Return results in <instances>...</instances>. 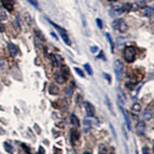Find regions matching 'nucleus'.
<instances>
[{"mask_svg": "<svg viewBox=\"0 0 154 154\" xmlns=\"http://www.w3.org/2000/svg\"><path fill=\"white\" fill-rule=\"evenodd\" d=\"M46 19L48 20V22H49V23L52 25V26H53L56 29V30L59 32L61 38H63V40L64 41V43H65L66 45H69H69H70V40H69V36H68V33H67L66 31L63 28H62V27L59 26L58 25L55 24L54 22H52V21L49 20V19Z\"/></svg>", "mask_w": 154, "mask_h": 154, "instance_id": "obj_4", "label": "nucleus"}, {"mask_svg": "<svg viewBox=\"0 0 154 154\" xmlns=\"http://www.w3.org/2000/svg\"><path fill=\"white\" fill-rule=\"evenodd\" d=\"M117 99L118 102H119V104L120 105H124V103H126V97H125V95L123 92L121 91V89H118V94H117Z\"/></svg>", "mask_w": 154, "mask_h": 154, "instance_id": "obj_11", "label": "nucleus"}, {"mask_svg": "<svg viewBox=\"0 0 154 154\" xmlns=\"http://www.w3.org/2000/svg\"><path fill=\"white\" fill-rule=\"evenodd\" d=\"M29 3H30L31 5L33 6H34L35 8L37 9H39V7H38V2H37V0H27Z\"/></svg>", "mask_w": 154, "mask_h": 154, "instance_id": "obj_27", "label": "nucleus"}, {"mask_svg": "<svg viewBox=\"0 0 154 154\" xmlns=\"http://www.w3.org/2000/svg\"><path fill=\"white\" fill-rule=\"evenodd\" d=\"M4 149L6 152L9 154H13V153H14V147L10 143L7 142L4 143Z\"/></svg>", "mask_w": 154, "mask_h": 154, "instance_id": "obj_19", "label": "nucleus"}, {"mask_svg": "<svg viewBox=\"0 0 154 154\" xmlns=\"http://www.w3.org/2000/svg\"><path fill=\"white\" fill-rule=\"evenodd\" d=\"M103 76H105V78L108 80V82H109V83L111 82V79H110V75H108V74H106V73H104Z\"/></svg>", "mask_w": 154, "mask_h": 154, "instance_id": "obj_37", "label": "nucleus"}, {"mask_svg": "<svg viewBox=\"0 0 154 154\" xmlns=\"http://www.w3.org/2000/svg\"><path fill=\"white\" fill-rule=\"evenodd\" d=\"M51 35H52V36H53V38H56V40L58 41V38H57V36H56L55 34H54V33H51Z\"/></svg>", "mask_w": 154, "mask_h": 154, "instance_id": "obj_38", "label": "nucleus"}, {"mask_svg": "<svg viewBox=\"0 0 154 154\" xmlns=\"http://www.w3.org/2000/svg\"><path fill=\"white\" fill-rule=\"evenodd\" d=\"M96 24H97L98 27H99V29L103 28V24H102L101 19H96Z\"/></svg>", "mask_w": 154, "mask_h": 154, "instance_id": "obj_35", "label": "nucleus"}, {"mask_svg": "<svg viewBox=\"0 0 154 154\" xmlns=\"http://www.w3.org/2000/svg\"><path fill=\"white\" fill-rule=\"evenodd\" d=\"M135 130H136V133H137V135L143 136L144 133H145V130H146V125L144 123V122H138L136 125V127H135Z\"/></svg>", "mask_w": 154, "mask_h": 154, "instance_id": "obj_5", "label": "nucleus"}, {"mask_svg": "<svg viewBox=\"0 0 154 154\" xmlns=\"http://www.w3.org/2000/svg\"><path fill=\"white\" fill-rule=\"evenodd\" d=\"M144 16L152 18L153 16V9L152 7H146L143 9Z\"/></svg>", "mask_w": 154, "mask_h": 154, "instance_id": "obj_16", "label": "nucleus"}, {"mask_svg": "<svg viewBox=\"0 0 154 154\" xmlns=\"http://www.w3.org/2000/svg\"><path fill=\"white\" fill-rule=\"evenodd\" d=\"M98 154H108V149L105 144H100L98 148Z\"/></svg>", "mask_w": 154, "mask_h": 154, "instance_id": "obj_20", "label": "nucleus"}, {"mask_svg": "<svg viewBox=\"0 0 154 154\" xmlns=\"http://www.w3.org/2000/svg\"><path fill=\"white\" fill-rule=\"evenodd\" d=\"M5 31V26L0 22V33H3Z\"/></svg>", "mask_w": 154, "mask_h": 154, "instance_id": "obj_36", "label": "nucleus"}, {"mask_svg": "<svg viewBox=\"0 0 154 154\" xmlns=\"http://www.w3.org/2000/svg\"><path fill=\"white\" fill-rule=\"evenodd\" d=\"M79 139V133L76 131V130H72L71 132V136H70V141L73 145H75L76 141H78Z\"/></svg>", "mask_w": 154, "mask_h": 154, "instance_id": "obj_13", "label": "nucleus"}, {"mask_svg": "<svg viewBox=\"0 0 154 154\" xmlns=\"http://www.w3.org/2000/svg\"><path fill=\"white\" fill-rule=\"evenodd\" d=\"M136 50L134 46H126L123 50V58L127 63H133L136 59Z\"/></svg>", "mask_w": 154, "mask_h": 154, "instance_id": "obj_1", "label": "nucleus"}, {"mask_svg": "<svg viewBox=\"0 0 154 154\" xmlns=\"http://www.w3.org/2000/svg\"><path fill=\"white\" fill-rule=\"evenodd\" d=\"M52 61H53V64L54 66H60L61 65V56L57 54H52Z\"/></svg>", "mask_w": 154, "mask_h": 154, "instance_id": "obj_12", "label": "nucleus"}, {"mask_svg": "<svg viewBox=\"0 0 154 154\" xmlns=\"http://www.w3.org/2000/svg\"><path fill=\"white\" fill-rule=\"evenodd\" d=\"M70 121H71L72 125H73L74 127H79V119L77 118V116L75 114H72L71 117H70Z\"/></svg>", "mask_w": 154, "mask_h": 154, "instance_id": "obj_18", "label": "nucleus"}, {"mask_svg": "<svg viewBox=\"0 0 154 154\" xmlns=\"http://www.w3.org/2000/svg\"><path fill=\"white\" fill-rule=\"evenodd\" d=\"M54 78H55L56 82L59 84H63L66 81V75H65L63 72L62 73L60 71L56 72L54 75Z\"/></svg>", "mask_w": 154, "mask_h": 154, "instance_id": "obj_6", "label": "nucleus"}, {"mask_svg": "<svg viewBox=\"0 0 154 154\" xmlns=\"http://www.w3.org/2000/svg\"><path fill=\"white\" fill-rule=\"evenodd\" d=\"M36 154H46V151H45L44 148H43V146H39L38 151L37 152Z\"/></svg>", "mask_w": 154, "mask_h": 154, "instance_id": "obj_33", "label": "nucleus"}, {"mask_svg": "<svg viewBox=\"0 0 154 154\" xmlns=\"http://www.w3.org/2000/svg\"><path fill=\"white\" fill-rule=\"evenodd\" d=\"M74 70H75L76 73L79 76L84 77V73H83V72L82 71L81 69H79V68H77V67H74Z\"/></svg>", "mask_w": 154, "mask_h": 154, "instance_id": "obj_29", "label": "nucleus"}, {"mask_svg": "<svg viewBox=\"0 0 154 154\" xmlns=\"http://www.w3.org/2000/svg\"><path fill=\"white\" fill-rule=\"evenodd\" d=\"M110 127H111L112 130H113V136L114 137H116V133H115V131H114V129H113V126H112V125H110Z\"/></svg>", "mask_w": 154, "mask_h": 154, "instance_id": "obj_39", "label": "nucleus"}, {"mask_svg": "<svg viewBox=\"0 0 154 154\" xmlns=\"http://www.w3.org/2000/svg\"><path fill=\"white\" fill-rule=\"evenodd\" d=\"M106 38H107L108 41H109V43H110V46H111V50H112V52H113V47H114V46H113V41H112L111 37H110V34H109V33H106Z\"/></svg>", "mask_w": 154, "mask_h": 154, "instance_id": "obj_28", "label": "nucleus"}, {"mask_svg": "<svg viewBox=\"0 0 154 154\" xmlns=\"http://www.w3.org/2000/svg\"><path fill=\"white\" fill-rule=\"evenodd\" d=\"M73 85H69L68 87L66 89V95L67 97L70 98L72 96V95H73Z\"/></svg>", "mask_w": 154, "mask_h": 154, "instance_id": "obj_22", "label": "nucleus"}, {"mask_svg": "<svg viewBox=\"0 0 154 154\" xmlns=\"http://www.w3.org/2000/svg\"><path fill=\"white\" fill-rule=\"evenodd\" d=\"M2 4L6 10L9 12H12L14 8L15 0H1Z\"/></svg>", "mask_w": 154, "mask_h": 154, "instance_id": "obj_8", "label": "nucleus"}, {"mask_svg": "<svg viewBox=\"0 0 154 154\" xmlns=\"http://www.w3.org/2000/svg\"><path fill=\"white\" fill-rule=\"evenodd\" d=\"M49 93L51 95H58L59 93V89L55 84L51 83L49 87Z\"/></svg>", "mask_w": 154, "mask_h": 154, "instance_id": "obj_14", "label": "nucleus"}, {"mask_svg": "<svg viewBox=\"0 0 154 154\" xmlns=\"http://www.w3.org/2000/svg\"><path fill=\"white\" fill-rule=\"evenodd\" d=\"M34 32H35V33H36V36L38 37V38H40L41 40L46 41V38H45V36H43V34L42 33L41 31H39L38 29H35Z\"/></svg>", "mask_w": 154, "mask_h": 154, "instance_id": "obj_25", "label": "nucleus"}, {"mask_svg": "<svg viewBox=\"0 0 154 154\" xmlns=\"http://www.w3.org/2000/svg\"><path fill=\"white\" fill-rule=\"evenodd\" d=\"M112 26L115 30L119 31L120 33H125L128 29L127 24L123 19H117L114 20L112 23Z\"/></svg>", "mask_w": 154, "mask_h": 154, "instance_id": "obj_2", "label": "nucleus"}, {"mask_svg": "<svg viewBox=\"0 0 154 154\" xmlns=\"http://www.w3.org/2000/svg\"><path fill=\"white\" fill-rule=\"evenodd\" d=\"M24 19H25V21L27 22V24L28 25L32 24L33 20H32V18H31V16L29 15V13H28V12H26V13L24 14Z\"/></svg>", "mask_w": 154, "mask_h": 154, "instance_id": "obj_24", "label": "nucleus"}, {"mask_svg": "<svg viewBox=\"0 0 154 154\" xmlns=\"http://www.w3.org/2000/svg\"><path fill=\"white\" fill-rule=\"evenodd\" d=\"M83 154H92L91 153H89V152H85Z\"/></svg>", "mask_w": 154, "mask_h": 154, "instance_id": "obj_41", "label": "nucleus"}, {"mask_svg": "<svg viewBox=\"0 0 154 154\" xmlns=\"http://www.w3.org/2000/svg\"><path fill=\"white\" fill-rule=\"evenodd\" d=\"M90 52H91L92 53H95L96 52H97L98 51V47L96 46H91L90 47Z\"/></svg>", "mask_w": 154, "mask_h": 154, "instance_id": "obj_34", "label": "nucleus"}, {"mask_svg": "<svg viewBox=\"0 0 154 154\" xmlns=\"http://www.w3.org/2000/svg\"><path fill=\"white\" fill-rule=\"evenodd\" d=\"M142 154H150V150L147 146H143L142 148Z\"/></svg>", "mask_w": 154, "mask_h": 154, "instance_id": "obj_31", "label": "nucleus"}, {"mask_svg": "<svg viewBox=\"0 0 154 154\" xmlns=\"http://www.w3.org/2000/svg\"><path fill=\"white\" fill-rule=\"evenodd\" d=\"M132 110L135 113H140V110H141V106H140V104H139L138 103H135L132 106Z\"/></svg>", "mask_w": 154, "mask_h": 154, "instance_id": "obj_21", "label": "nucleus"}, {"mask_svg": "<svg viewBox=\"0 0 154 154\" xmlns=\"http://www.w3.org/2000/svg\"><path fill=\"white\" fill-rule=\"evenodd\" d=\"M113 66L116 80L120 81L123 78V63L120 59H116L114 62Z\"/></svg>", "mask_w": 154, "mask_h": 154, "instance_id": "obj_3", "label": "nucleus"}, {"mask_svg": "<svg viewBox=\"0 0 154 154\" xmlns=\"http://www.w3.org/2000/svg\"><path fill=\"white\" fill-rule=\"evenodd\" d=\"M143 119L144 120H146V121H149L152 119L153 117V112L152 110H150V109H147L144 111L143 113Z\"/></svg>", "mask_w": 154, "mask_h": 154, "instance_id": "obj_17", "label": "nucleus"}, {"mask_svg": "<svg viewBox=\"0 0 154 154\" xmlns=\"http://www.w3.org/2000/svg\"><path fill=\"white\" fill-rule=\"evenodd\" d=\"M22 148H23V150H25V152H26L28 154H30L31 153H30V148H29V147H28V146H27L26 145V144L22 143Z\"/></svg>", "mask_w": 154, "mask_h": 154, "instance_id": "obj_30", "label": "nucleus"}, {"mask_svg": "<svg viewBox=\"0 0 154 154\" xmlns=\"http://www.w3.org/2000/svg\"><path fill=\"white\" fill-rule=\"evenodd\" d=\"M8 49L9 52V54H10L11 56L14 57L18 54V48L15 44L12 43H9L8 44Z\"/></svg>", "mask_w": 154, "mask_h": 154, "instance_id": "obj_9", "label": "nucleus"}, {"mask_svg": "<svg viewBox=\"0 0 154 154\" xmlns=\"http://www.w3.org/2000/svg\"><path fill=\"white\" fill-rule=\"evenodd\" d=\"M133 9V6L132 5L130 4V3H126V4L124 5L123 7L121 8L122 9V12H129L130 10H131Z\"/></svg>", "mask_w": 154, "mask_h": 154, "instance_id": "obj_23", "label": "nucleus"}, {"mask_svg": "<svg viewBox=\"0 0 154 154\" xmlns=\"http://www.w3.org/2000/svg\"><path fill=\"white\" fill-rule=\"evenodd\" d=\"M84 68H85L86 73H87L89 76L93 75V69H92L91 66H90V65H89V63H86L85 65H84Z\"/></svg>", "mask_w": 154, "mask_h": 154, "instance_id": "obj_26", "label": "nucleus"}, {"mask_svg": "<svg viewBox=\"0 0 154 154\" xmlns=\"http://www.w3.org/2000/svg\"><path fill=\"white\" fill-rule=\"evenodd\" d=\"M110 1H112V2H115V1H117V0H110Z\"/></svg>", "mask_w": 154, "mask_h": 154, "instance_id": "obj_42", "label": "nucleus"}, {"mask_svg": "<svg viewBox=\"0 0 154 154\" xmlns=\"http://www.w3.org/2000/svg\"><path fill=\"white\" fill-rule=\"evenodd\" d=\"M106 104H107L108 107L110 108V110L112 112V113H113V114H114L113 110V108H112V106H110V99H109V98H108L107 96H106Z\"/></svg>", "mask_w": 154, "mask_h": 154, "instance_id": "obj_32", "label": "nucleus"}, {"mask_svg": "<svg viewBox=\"0 0 154 154\" xmlns=\"http://www.w3.org/2000/svg\"><path fill=\"white\" fill-rule=\"evenodd\" d=\"M84 107H85L86 114L89 117H93L95 114V110H94V106L92 105L89 102H85L84 103Z\"/></svg>", "mask_w": 154, "mask_h": 154, "instance_id": "obj_7", "label": "nucleus"}, {"mask_svg": "<svg viewBox=\"0 0 154 154\" xmlns=\"http://www.w3.org/2000/svg\"><path fill=\"white\" fill-rule=\"evenodd\" d=\"M119 107H120V111H121V113H123V115L124 119H125V121H126V126H127L128 130H131V126H130V120H129V118H128V116H127V114H126V110H124V108L121 105H120V104H119Z\"/></svg>", "mask_w": 154, "mask_h": 154, "instance_id": "obj_10", "label": "nucleus"}, {"mask_svg": "<svg viewBox=\"0 0 154 154\" xmlns=\"http://www.w3.org/2000/svg\"><path fill=\"white\" fill-rule=\"evenodd\" d=\"M2 66H4V63H3V61L0 59V68H1Z\"/></svg>", "mask_w": 154, "mask_h": 154, "instance_id": "obj_40", "label": "nucleus"}, {"mask_svg": "<svg viewBox=\"0 0 154 154\" xmlns=\"http://www.w3.org/2000/svg\"><path fill=\"white\" fill-rule=\"evenodd\" d=\"M91 128V121L88 119V118H85L83 120V131L85 133L88 132Z\"/></svg>", "mask_w": 154, "mask_h": 154, "instance_id": "obj_15", "label": "nucleus"}]
</instances>
